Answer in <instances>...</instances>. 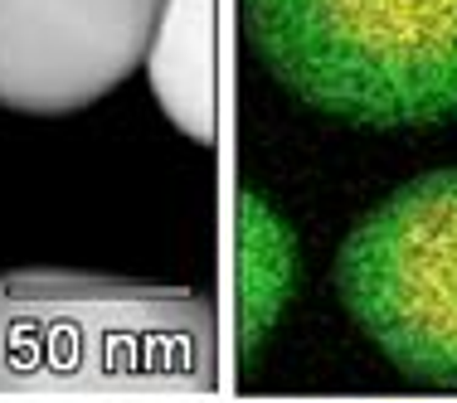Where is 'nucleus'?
I'll return each mask as SVG.
<instances>
[{"label": "nucleus", "instance_id": "7ed1b4c3", "mask_svg": "<svg viewBox=\"0 0 457 403\" xmlns=\"http://www.w3.org/2000/svg\"><path fill=\"white\" fill-rule=\"evenodd\" d=\"M336 292L409 379L457 389V170L370 210L336 258Z\"/></svg>", "mask_w": 457, "mask_h": 403}, {"label": "nucleus", "instance_id": "39448f33", "mask_svg": "<svg viewBox=\"0 0 457 403\" xmlns=\"http://www.w3.org/2000/svg\"><path fill=\"white\" fill-rule=\"evenodd\" d=\"M146 78L185 136H214V0H161L146 45Z\"/></svg>", "mask_w": 457, "mask_h": 403}, {"label": "nucleus", "instance_id": "f257e3e1", "mask_svg": "<svg viewBox=\"0 0 457 403\" xmlns=\"http://www.w3.org/2000/svg\"><path fill=\"white\" fill-rule=\"evenodd\" d=\"M214 379V316L195 292L103 272L0 277V394H180Z\"/></svg>", "mask_w": 457, "mask_h": 403}, {"label": "nucleus", "instance_id": "423d86ee", "mask_svg": "<svg viewBox=\"0 0 457 403\" xmlns=\"http://www.w3.org/2000/svg\"><path fill=\"white\" fill-rule=\"evenodd\" d=\"M244 321H248V345L263 335V325H273L278 301L287 292V267H292V248L287 234L263 204L248 194L244 200Z\"/></svg>", "mask_w": 457, "mask_h": 403}, {"label": "nucleus", "instance_id": "f03ea898", "mask_svg": "<svg viewBox=\"0 0 457 403\" xmlns=\"http://www.w3.org/2000/svg\"><path fill=\"white\" fill-rule=\"evenodd\" d=\"M244 39L302 103L361 127L457 112V0H238Z\"/></svg>", "mask_w": 457, "mask_h": 403}, {"label": "nucleus", "instance_id": "20e7f679", "mask_svg": "<svg viewBox=\"0 0 457 403\" xmlns=\"http://www.w3.org/2000/svg\"><path fill=\"white\" fill-rule=\"evenodd\" d=\"M161 0H0V107L79 112L146 59Z\"/></svg>", "mask_w": 457, "mask_h": 403}]
</instances>
